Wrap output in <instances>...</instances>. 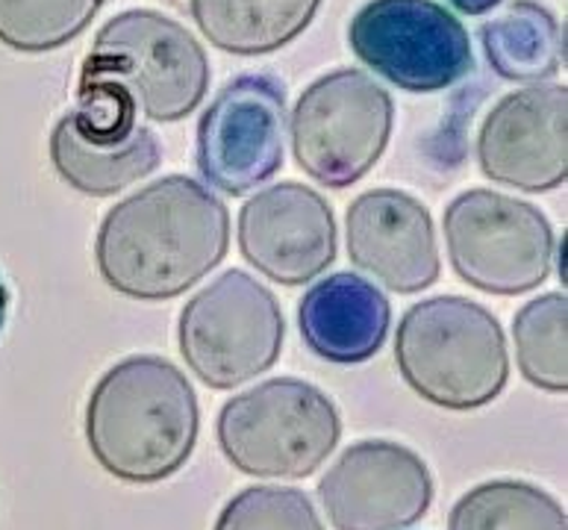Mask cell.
Returning <instances> with one entry per match:
<instances>
[{"mask_svg": "<svg viewBox=\"0 0 568 530\" xmlns=\"http://www.w3.org/2000/svg\"><path fill=\"white\" fill-rule=\"evenodd\" d=\"M230 248L224 201L186 174H171L124 197L103 218L94 259L110 289L169 300L201 283Z\"/></svg>", "mask_w": 568, "mask_h": 530, "instance_id": "cell-1", "label": "cell"}, {"mask_svg": "<svg viewBox=\"0 0 568 530\" xmlns=\"http://www.w3.org/2000/svg\"><path fill=\"white\" fill-rule=\"evenodd\" d=\"M197 395L162 357H128L94 384L85 442L103 471L124 483H160L195 451Z\"/></svg>", "mask_w": 568, "mask_h": 530, "instance_id": "cell-2", "label": "cell"}, {"mask_svg": "<svg viewBox=\"0 0 568 530\" xmlns=\"http://www.w3.org/2000/svg\"><path fill=\"white\" fill-rule=\"evenodd\" d=\"M395 359L413 393L457 412L495 401L509 377L498 318L459 295L409 307L395 336Z\"/></svg>", "mask_w": 568, "mask_h": 530, "instance_id": "cell-3", "label": "cell"}, {"mask_svg": "<svg viewBox=\"0 0 568 530\" xmlns=\"http://www.w3.org/2000/svg\"><path fill=\"white\" fill-rule=\"evenodd\" d=\"M342 437L336 404L318 386L274 377L230 398L219 412L224 457L251 478L301 480L322 469Z\"/></svg>", "mask_w": 568, "mask_h": 530, "instance_id": "cell-4", "label": "cell"}, {"mask_svg": "<svg viewBox=\"0 0 568 530\" xmlns=\"http://www.w3.org/2000/svg\"><path fill=\"white\" fill-rule=\"evenodd\" d=\"M83 78L110 80L151 121H180L195 112L210 89V60L186 27L130 9L103 24L85 60Z\"/></svg>", "mask_w": 568, "mask_h": 530, "instance_id": "cell-5", "label": "cell"}, {"mask_svg": "<svg viewBox=\"0 0 568 530\" xmlns=\"http://www.w3.org/2000/svg\"><path fill=\"white\" fill-rule=\"evenodd\" d=\"M395 103L365 71L324 74L297 98L288 133L297 165L315 183L348 188L372 172L392 136Z\"/></svg>", "mask_w": 568, "mask_h": 530, "instance_id": "cell-6", "label": "cell"}, {"mask_svg": "<svg viewBox=\"0 0 568 530\" xmlns=\"http://www.w3.org/2000/svg\"><path fill=\"white\" fill-rule=\"evenodd\" d=\"M180 354L201 384L233 389L277 363L286 336L281 304L247 272H224L180 313Z\"/></svg>", "mask_w": 568, "mask_h": 530, "instance_id": "cell-7", "label": "cell"}, {"mask_svg": "<svg viewBox=\"0 0 568 530\" xmlns=\"http://www.w3.org/2000/svg\"><path fill=\"white\" fill-rule=\"evenodd\" d=\"M445 242L454 272L489 295H521L551 274V222L539 206L489 188H468L450 201Z\"/></svg>", "mask_w": 568, "mask_h": 530, "instance_id": "cell-8", "label": "cell"}, {"mask_svg": "<svg viewBox=\"0 0 568 530\" xmlns=\"http://www.w3.org/2000/svg\"><path fill=\"white\" fill-rule=\"evenodd\" d=\"M133 98L110 80L83 78L77 106L51 133V163L80 195L110 197L156 172L160 142L139 124Z\"/></svg>", "mask_w": 568, "mask_h": 530, "instance_id": "cell-9", "label": "cell"}, {"mask_svg": "<svg viewBox=\"0 0 568 530\" xmlns=\"http://www.w3.org/2000/svg\"><path fill=\"white\" fill-rule=\"evenodd\" d=\"M351 51L407 92L454 86L475 65L457 16L433 0H372L348 27Z\"/></svg>", "mask_w": 568, "mask_h": 530, "instance_id": "cell-10", "label": "cell"}, {"mask_svg": "<svg viewBox=\"0 0 568 530\" xmlns=\"http://www.w3.org/2000/svg\"><path fill=\"white\" fill-rule=\"evenodd\" d=\"M286 89L245 74L219 92L197 124V172L224 195H247L281 172Z\"/></svg>", "mask_w": 568, "mask_h": 530, "instance_id": "cell-11", "label": "cell"}, {"mask_svg": "<svg viewBox=\"0 0 568 530\" xmlns=\"http://www.w3.org/2000/svg\"><path fill=\"white\" fill-rule=\"evenodd\" d=\"M318 498L336 530H404L430 510L433 478L407 445L368 439L333 462Z\"/></svg>", "mask_w": 568, "mask_h": 530, "instance_id": "cell-12", "label": "cell"}, {"mask_svg": "<svg viewBox=\"0 0 568 530\" xmlns=\"http://www.w3.org/2000/svg\"><path fill=\"white\" fill-rule=\"evenodd\" d=\"M489 180L521 192H551L568 177V89L536 83L500 98L477 136Z\"/></svg>", "mask_w": 568, "mask_h": 530, "instance_id": "cell-13", "label": "cell"}, {"mask_svg": "<svg viewBox=\"0 0 568 530\" xmlns=\"http://www.w3.org/2000/svg\"><path fill=\"white\" fill-rule=\"evenodd\" d=\"M239 248L268 281L304 286L336 259L331 204L292 180L256 192L239 213Z\"/></svg>", "mask_w": 568, "mask_h": 530, "instance_id": "cell-14", "label": "cell"}, {"mask_svg": "<svg viewBox=\"0 0 568 530\" xmlns=\"http://www.w3.org/2000/svg\"><path fill=\"white\" fill-rule=\"evenodd\" d=\"M348 257L386 289L413 295L439 281V245L427 206L398 188H372L348 206Z\"/></svg>", "mask_w": 568, "mask_h": 530, "instance_id": "cell-15", "label": "cell"}, {"mask_svg": "<svg viewBox=\"0 0 568 530\" xmlns=\"http://www.w3.org/2000/svg\"><path fill=\"white\" fill-rule=\"evenodd\" d=\"M389 322L386 295L351 272L315 283L297 307V325L306 348L339 366L365 363L381 351Z\"/></svg>", "mask_w": 568, "mask_h": 530, "instance_id": "cell-16", "label": "cell"}, {"mask_svg": "<svg viewBox=\"0 0 568 530\" xmlns=\"http://www.w3.org/2000/svg\"><path fill=\"white\" fill-rule=\"evenodd\" d=\"M322 0H189L197 30L219 51L263 57L304 33Z\"/></svg>", "mask_w": 568, "mask_h": 530, "instance_id": "cell-17", "label": "cell"}, {"mask_svg": "<svg viewBox=\"0 0 568 530\" xmlns=\"http://www.w3.org/2000/svg\"><path fill=\"white\" fill-rule=\"evenodd\" d=\"M486 60L509 83H542L566 60V33L557 18L534 0H518L480 27Z\"/></svg>", "mask_w": 568, "mask_h": 530, "instance_id": "cell-18", "label": "cell"}, {"mask_svg": "<svg viewBox=\"0 0 568 530\" xmlns=\"http://www.w3.org/2000/svg\"><path fill=\"white\" fill-rule=\"evenodd\" d=\"M448 530H568L566 510L534 483L489 480L459 498Z\"/></svg>", "mask_w": 568, "mask_h": 530, "instance_id": "cell-19", "label": "cell"}, {"mask_svg": "<svg viewBox=\"0 0 568 530\" xmlns=\"http://www.w3.org/2000/svg\"><path fill=\"white\" fill-rule=\"evenodd\" d=\"M566 316L568 304L562 292H551L516 313L513 336L521 375L545 393H566Z\"/></svg>", "mask_w": 568, "mask_h": 530, "instance_id": "cell-20", "label": "cell"}, {"mask_svg": "<svg viewBox=\"0 0 568 530\" xmlns=\"http://www.w3.org/2000/svg\"><path fill=\"white\" fill-rule=\"evenodd\" d=\"M103 0H0V42L21 53H48L83 33Z\"/></svg>", "mask_w": 568, "mask_h": 530, "instance_id": "cell-21", "label": "cell"}, {"mask_svg": "<svg viewBox=\"0 0 568 530\" xmlns=\"http://www.w3.org/2000/svg\"><path fill=\"white\" fill-rule=\"evenodd\" d=\"M215 530H324V524L301 489L251 487L221 510Z\"/></svg>", "mask_w": 568, "mask_h": 530, "instance_id": "cell-22", "label": "cell"}, {"mask_svg": "<svg viewBox=\"0 0 568 530\" xmlns=\"http://www.w3.org/2000/svg\"><path fill=\"white\" fill-rule=\"evenodd\" d=\"M459 12H466V16H484L489 9H495L500 0H450Z\"/></svg>", "mask_w": 568, "mask_h": 530, "instance_id": "cell-23", "label": "cell"}, {"mask_svg": "<svg viewBox=\"0 0 568 530\" xmlns=\"http://www.w3.org/2000/svg\"><path fill=\"white\" fill-rule=\"evenodd\" d=\"M7 307H9V292L0 281V330H3V322H7Z\"/></svg>", "mask_w": 568, "mask_h": 530, "instance_id": "cell-24", "label": "cell"}]
</instances>
